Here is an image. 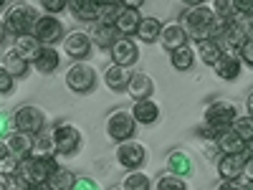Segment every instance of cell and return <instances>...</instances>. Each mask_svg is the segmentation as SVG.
Segmentation results:
<instances>
[{
	"mask_svg": "<svg viewBox=\"0 0 253 190\" xmlns=\"http://www.w3.org/2000/svg\"><path fill=\"white\" fill-rule=\"evenodd\" d=\"M180 23H182V31L187 33V38L198 41V44L200 41H215L223 28V23L213 15V10L205 5H187Z\"/></svg>",
	"mask_w": 253,
	"mask_h": 190,
	"instance_id": "6da1fadb",
	"label": "cell"
},
{
	"mask_svg": "<svg viewBox=\"0 0 253 190\" xmlns=\"http://www.w3.org/2000/svg\"><path fill=\"white\" fill-rule=\"evenodd\" d=\"M251 38V28L243 23L241 18H233V20H228V23H223L218 38H215V44L220 46V51H241V46L246 44V41Z\"/></svg>",
	"mask_w": 253,
	"mask_h": 190,
	"instance_id": "7a4b0ae2",
	"label": "cell"
},
{
	"mask_svg": "<svg viewBox=\"0 0 253 190\" xmlns=\"http://www.w3.org/2000/svg\"><path fill=\"white\" fill-rule=\"evenodd\" d=\"M36 20H38V13L36 8L31 5H13L5 15V28L13 33V36H31V31L36 28Z\"/></svg>",
	"mask_w": 253,
	"mask_h": 190,
	"instance_id": "3957f363",
	"label": "cell"
},
{
	"mask_svg": "<svg viewBox=\"0 0 253 190\" xmlns=\"http://www.w3.org/2000/svg\"><path fill=\"white\" fill-rule=\"evenodd\" d=\"M56 160L53 157H26L20 162V175H23L28 183H36V185H46V180L53 175L56 170Z\"/></svg>",
	"mask_w": 253,
	"mask_h": 190,
	"instance_id": "277c9868",
	"label": "cell"
},
{
	"mask_svg": "<svg viewBox=\"0 0 253 190\" xmlns=\"http://www.w3.org/2000/svg\"><path fill=\"white\" fill-rule=\"evenodd\" d=\"M238 112L230 101H213L210 107L205 109V124L215 132H223V130H230V124L236 122Z\"/></svg>",
	"mask_w": 253,
	"mask_h": 190,
	"instance_id": "5b68a950",
	"label": "cell"
},
{
	"mask_svg": "<svg viewBox=\"0 0 253 190\" xmlns=\"http://www.w3.org/2000/svg\"><path fill=\"white\" fill-rule=\"evenodd\" d=\"M134 130H137V122L132 119L129 112H124V109L109 114V119H107V135L114 142H119V144L122 142H129L132 135H134Z\"/></svg>",
	"mask_w": 253,
	"mask_h": 190,
	"instance_id": "8992f818",
	"label": "cell"
},
{
	"mask_svg": "<svg viewBox=\"0 0 253 190\" xmlns=\"http://www.w3.org/2000/svg\"><path fill=\"white\" fill-rule=\"evenodd\" d=\"M66 84L69 89L76 94H89L96 87V71L89 66V63H74L66 74Z\"/></svg>",
	"mask_w": 253,
	"mask_h": 190,
	"instance_id": "52a82bcc",
	"label": "cell"
},
{
	"mask_svg": "<svg viewBox=\"0 0 253 190\" xmlns=\"http://www.w3.org/2000/svg\"><path fill=\"white\" fill-rule=\"evenodd\" d=\"M43 122H46V114L41 112L38 107H20L15 114H13V127L15 132H23V135H36L43 130Z\"/></svg>",
	"mask_w": 253,
	"mask_h": 190,
	"instance_id": "ba28073f",
	"label": "cell"
},
{
	"mask_svg": "<svg viewBox=\"0 0 253 190\" xmlns=\"http://www.w3.org/2000/svg\"><path fill=\"white\" fill-rule=\"evenodd\" d=\"M51 142L58 155H74L81 147V132L71 124H58L51 135Z\"/></svg>",
	"mask_w": 253,
	"mask_h": 190,
	"instance_id": "9c48e42d",
	"label": "cell"
},
{
	"mask_svg": "<svg viewBox=\"0 0 253 190\" xmlns=\"http://www.w3.org/2000/svg\"><path fill=\"white\" fill-rule=\"evenodd\" d=\"M33 36H36L38 44H46V46L58 44L61 36H63V23H61L56 15H41V18L36 20Z\"/></svg>",
	"mask_w": 253,
	"mask_h": 190,
	"instance_id": "30bf717a",
	"label": "cell"
},
{
	"mask_svg": "<svg viewBox=\"0 0 253 190\" xmlns=\"http://www.w3.org/2000/svg\"><path fill=\"white\" fill-rule=\"evenodd\" d=\"M109 53H112L114 66H122V69H129L132 63H137V58H139L137 44H134L132 38H124V36L117 38V44L109 48Z\"/></svg>",
	"mask_w": 253,
	"mask_h": 190,
	"instance_id": "8fae6325",
	"label": "cell"
},
{
	"mask_svg": "<svg viewBox=\"0 0 253 190\" xmlns=\"http://www.w3.org/2000/svg\"><path fill=\"white\" fill-rule=\"evenodd\" d=\"M117 160H119L122 167H126V170H137V167H142L144 160H147V150L139 142H122L117 147Z\"/></svg>",
	"mask_w": 253,
	"mask_h": 190,
	"instance_id": "7c38bea8",
	"label": "cell"
},
{
	"mask_svg": "<svg viewBox=\"0 0 253 190\" xmlns=\"http://www.w3.org/2000/svg\"><path fill=\"white\" fill-rule=\"evenodd\" d=\"M139 20H142V15H139V3H129V5H124V8H122V13L117 15L114 28H117V33H119V36L129 38V36H134V33H137Z\"/></svg>",
	"mask_w": 253,
	"mask_h": 190,
	"instance_id": "4fadbf2b",
	"label": "cell"
},
{
	"mask_svg": "<svg viewBox=\"0 0 253 190\" xmlns=\"http://www.w3.org/2000/svg\"><path fill=\"white\" fill-rule=\"evenodd\" d=\"M63 51H66L74 61L86 58V56H89V51H91V36L81 33V31L69 33V36H66V41H63Z\"/></svg>",
	"mask_w": 253,
	"mask_h": 190,
	"instance_id": "5bb4252c",
	"label": "cell"
},
{
	"mask_svg": "<svg viewBox=\"0 0 253 190\" xmlns=\"http://www.w3.org/2000/svg\"><path fill=\"white\" fill-rule=\"evenodd\" d=\"M246 160H248V152H241V155H223L218 160V173L223 180H238L243 175V167H246Z\"/></svg>",
	"mask_w": 253,
	"mask_h": 190,
	"instance_id": "9a60e30c",
	"label": "cell"
},
{
	"mask_svg": "<svg viewBox=\"0 0 253 190\" xmlns=\"http://www.w3.org/2000/svg\"><path fill=\"white\" fill-rule=\"evenodd\" d=\"M5 147H8V155L18 162H23L26 157L33 155V140H31V135H23V132H13L5 140Z\"/></svg>",
	"mask_w": 253,
	"mask_h": 190,
	"instance_id": "2e32d148",
	"label": "cell"
},
{
	"mask_svg": "<svg viewBox=\"0 0 253 190\" xmlns=\"http://www.w3.org/2000/svg\"><path fill=\"white\" fill-rule=\"evenodd\" d=\"M152 92H155V84H152V79L147 76V74L137 71V74H132V76H129V84H126V94H129L134 101H144V99H150V96H152Z\"/></svg>",
	"mask_w": 253,
	"mask_h": 190,
	"instance_id": "e0dca14e",
	"label": "cell"
},
{
	"mask_svg": "<svg viewBox=\"0 0 253 190\" xmlns=\"http://www.w3.org/2000/svg\"><path fill=\"white\" fill-rule=\"evenodd\" d=\"M215 144H218V150H220L223 155H241V152H248V144H246L233 130H223V132L218 135Z\"/></svg>",
	"mask_w": 253,
	"mask_h": 190,
	"instance_id": "ac0fdd59",
	"label": "cell"
},
{
	"mask_svg": "<svg viewBox=\"0 0 253 190\" xmlns=\"http://www.w3.org/2000/svg\"><path fill=\"white\" fill-rule=\"evenodd\" d=\"M132 119L137 124H155L160 119V107L152 101V99H144V101H134V107H132Z\"/></svg>",
	"mask_w": 253,
	"mask_h": 190,
	"instance_id": "d6986e66",
	"label": "cell"
},
{
	"mask_svg": "<svg viewBox=\"0 0 253 190\" xmlns=\"http://www.w3.org/2000/svg\"><path fill=\"white\" fill-rule=\"evenodd\" d=\"M167 167H170V175H175V178L190 175L193 173V157L182 150H172L167 155Z\"/></svg>",
	"mask_w": 253,
	"mask_h": 190,
	"instance_id": "ffe728a7",
	"label": "cell"
},
{
	"mask_svg": "<svg viewBox=\"0 0 253 190\" xmlns=\"http://www.w3.org/2000/svg\"><path fill=\"white\" fill-rule=\"evenodd\" d=\"M213 69H215V74H218L220 79L233 81V79H238V74H241V58L233 56V53H223L220 61L215 63Z\"/></svg>",
	"mask_w": 253,
	"mask_h": 190,
	"instance_id": "44dd1931",
	"label": "cell"
},
{
	"mask_svg": "<svg viewBox=\"0 0 253 190\" xmlns=\"http://www.w3.org/2000/svg\"><path fill=\"white\" fill-rule=\"evenodd\" d=\"M33 63H36V69H38L41 74H51V71L58 69L61 56H58V51L51 48V46H41V53L33 58Z\"/></svg>",
	"mask_w": 253,
	"mask_h": 190,
	"instance_id": "7402d4cb",
	"label": "cell"
},
{
	"mask_svg": "<svg viewBox=\"0 0 253 190\" xmlns=\"http://www.w3.org/2000/svg\"><path fill=\"white\" fill-rule=\"evenodd\" d=\"M117 28L114 26H107V23H94V33H91V44H96L99 48H112L117 44Z\"/></svg>",
	"mask_w": 253,
	"mask_h": 190,
	"instance_id": "603a6c76",
	"label": "cell"
},
{
	"mask_svg": "<svg viewBox=\"0 0 253 190\" xmlns=\"http://www.w3.org/2000/svg\"><path fill=\"white\" fill-rule=\"evenodd\" d=\"M162 46L167 51H175L180 46H187V33L182 31V26L177 23H170L165 31H162Z\"/></svg>",
	"mask_w": 253,
	"mask_h": 190,
	"instance_id": "cb8c5ba5",
	"label": "cell"
},
{
	"mask_svg": "<svg viewBox=\"0 0 253 190\" xmlns=\"http://www.w3.org/2000/svg\"><path fill=\"white\" fill-rule=\"evenodd\" d=\"M129 71L122 69V66H109L107 74H104V81L112 92H126V84H129Z\"/></svg>",
	"mask_w": 253,
	"mask_h": 190,
	"instance_id": "d4e9b609",
	"label": "cell"
},
{
	"mask_svg": "<svg viewBox=\"0 0 253 190\" xmlns=\"http://www.w3.org/2000/svg\"><path fill=\"white\" fill-rule=\"evenodd\" d=\"M74 183H76V178H74L71 170H66V167H56L53 175L46 180V190H71Z\"/></svg>",
	"mask_w": 253,
	"mask_h": 190,
	"instance_id": "484cf974",
	"label": "cell"
},
{
	"mask_svg": "<svg viewBox=\"0 0 253 190\" xmlns=\"http://www.w3.org/2000/svg\"><path fill=\"white\" fill-rule=\"evenodd\" d=\"M0 66H3V69L15 79V76H23V74L28 71V61H26L23 56H20L15 48H13V51H8V53L3 56V63H0Z\"/></svg>",
	"mask_w": 253,
	"mask_h": 190,
	"instance_id": "4316f807",
	"label": "cell"
},
{
	"mask_svg": "<svg viewBox=\"0 0 253 190\" xmlns=\"http://www.w3.org/2000/svg\"><path fill=\"white\" fill-rule=\"evenodd\" d=\"M66 8L79 20H99V3H91V0H76V3H69Z\"/></svg>",
	"mask_w": 253,
	"mask_h": 190,
	"instance_id": "83f0119b",
	"label": "cell"
},
{
	"mask_svg": "<svg viewBox=\"0 0 253 190\" xmlns=\"http://www.w3.org/2000/svg\"><path fill=\"white\" fill-rule=\"evenodd\" d=\"M137 36L144 41V44H155V41L162 36V23L157 18H142L139 28H137Z\"/></svg>",
	"mask_w": 253,
	"mask_h": 190,
	"instance_id": "f1b7e54d",
	"label": "cell"
},
{
	"mask_svg": "<svg viewBox=\"0 0 253 190\" xmlns=\"http://www.w3.org/2000/svg\"><path fill=\"white\" fill-rule=\"evenodd\" d=\"M193 61H195V53H193L190 46H180V48L170 51V63L177 71H187L190 66H193Z\"/></svg>",
	"mask_w": 253,
	"mask_h": 190,
	"instance_id": "f546056e",
	"label": "cell"
},
{
	"mask_svg": "<svg viewBox=\"0 0 253 190\" xmlns=\"http://www.w3.org/2000/svg\"><path fill=\"white\" fill-rule=\"evenodd\" d=\"M15 51L23 56L26 61L31 58H36L38 53H41V44L36 41V36H20V38H15Z\"/></svg>",
	"mask_w": 253,
	"mask_h": 190,
	"instance_id": "4dcf8cb0",
	"label": "cell"
},
{
	"mask_svg": "<svg viewBox=\"0 0 253 190\" xmlns=\"http://www.w3.org/2000/svg\"><path fill=\"white\" fill-rule=\"evenodd\" d=\"M198 53H200L203 63H208V66H215V63L220 61V56H223V51H220V46L215 44V41H200Z\"/></svg>",
	"mask_w": 253,
	"mask_h": 190,
	"instance_id": "1f68e13d",
	"label": "cell"
},
{
	"mask_svg": "<svg viewBox=\"0 0 253 190\" xmlns=\"http://www.w3.org/2000/svg\"><path fill=\"white\" fill-rule=\"evenodd\" d=\"M230 130H233L246 144L253 142V117H236V122L230 124Z\"/></svg>",
	"mask_w": 253,
	"mask_h": 190,
	"instance_id": "d6a6232c",
	"label": "cell"
},
{
	"mask_svg": "<svg viewBox=\"0 0 253 190\" xmlns=\"http://www.w3.org/2000/svg\"><path fill=\"white\" fill-rule=\"evenodd\" d=\"M210 10H213V15L220 20V23H228V20L238 18V15H236V5L230 3V0H215V3H213V8H210Z\"/></svg>",
	"mask_w": 253,
	"mask_h": 190,
	"instance_id": "836d02e7",
	"label": "cell"
},
{
	"mask_svg": "<svg viewBox=\"0 0 253 190\" xmlns=\"http://www.w3.org/2000/svg\"><path fill=\"white\" fill-rule=\"evenodd\" d=\"M122 3H99V20L96 23H107V26H114L117 15L122 13Z\"/></svg>",
	"mask_w": 253,
	"mask_h": 190,
	"instance_id": "e575fe53",
	"label": "cell"
},
{
	"mask_svg": "<svg viewBox=\"0 0 253 190\" xmlns=\"http://www.w3.org/2000/svg\"><path fill=\"white\" fill-rule=\"evenodd\" d=\"M150 178H147L144 173H129L124 178L122 183V190H150Z\"/></svg>",
	"mask_w": 253,
	"mask_h": 190,
	"instance_id": "d590c367",
	"label": "cell"
},
{
	"mask_svg": "<svg viewBox=\"0 0 253 190\" xmlns=\"http://www.w3.org/2000/svg\"><path fill=\"white\" fill-rule=\"evenodd\" d=\"M53 142L48 137H38L33 140V157H53Z\"/></svg>",
	"mask_w": 253,
	"mask_h": 190,
	"instance_id": "8d00e7d4",
	"label": "cell"
},
{
	"mask_svg": "<svg viewBox=\"0 0 253 190\" xmlns=\"http://www.w3.org/2000/svg\"><path fill=\"white\" fill-rule=\"evenodd\" d=\"M155 190H187V185H185V180H182V178L165 175V178H160V180H157Z\"/></svg>",
	"mask_w": 253,
	"mask_h": 190,
	"instance_id": "74e56055",
	"label": "cell"
},
{
	"mask_svg": "<svg viewBox=\"0 0 253 190\" xmlns=\"http://www.w3.org/2000/svg\"><path fill=\"white\" fill-rule=\"evenodd\" d=\"M5 185H8V190H26L31 183H28L23 175H20V170H18V173H13V175L5 178Z\"/></svg>",
	"mask_w": 253,
	"mask_h": 190,
	"instance_id": "f35d334b",
	"label": "cell"
},
{
	"mask_svg": "<svg viewBox=\"0 0 253 190\" xmlns=\"http://www.w3.org/2000/svg\"><path fill=\"white\" fill-rule=\"evenodd\" d=\"M236 15H243V18H253V0H236Z\"/></svg>",
	"mask_w": 253,
	"mask_h": 190,
	"instance_id": "ab89813d",
	"label": "cell"
},
{
	"mask_svg": "<svg viewBox=\"0 0 253 190\" xmlns=\"http://www.w3.org/2000/svg\"><path fill=\"white\" fill-rule=\"evenodd\" d=\"M18 170H20V162H18V160H13L10 155H8L3 162H0V173H5V178H8V175H13V173H18Z\"/></svg>",
	"mask_w": 253,
	"mask_h": 190,
	"instance_id": "60d3db41",
	"label": "cell"
},
{
	"mask_svg": "<svg viewBox=\"0 0 253 190\" xmlns=\"http://www.w3.org/2000/svg\"><path fill=\"white\" fill-rule=\"evenodd\" d=\"M238 53H241V58L248 63V66H253V36H251V38L246 41V44L241 46V51H238Z\"/></svg>",
	"mask_w": 253,
	"mask_h": 190,
	"instance_id": "b9f144b4",
	"label": "cell"
},
{
	"mask_svg": "<svg viewBox=\"0 0 253 190\" xmlns=\"http://www.w3.org/2000/svg\"><path fill=\"white\" fill-rule=\"evenodd\" d=\"M10 89H13V76L0 66V94H8Z\"/></svg>",
	"mask_w": 253,
	"mask_h": 190,
	"instance_id": "7bdbcfd3",
	"label": "cell"
},
{
	"mask_svg": "<svg viewBox=\"0 0 253 190\" xmlns=\"http://www.w3.org/2000/svg\"><path fill=\"white\" fill-rule=\"evenodd\" d=\"M71 190H99V185L91 178H76V183H74Z\"/></svg>",
	"mask_w": 253,
	"mask_h": 190,
	"instance_id": "ee69618b",
	"label": "cell"
},
{
	"mask_svg": "<svg viewBox=\"0 0 253 190\" xmlns=\"http://www.w3.org/2000/svg\"><path fill=\"white\" fill-rule=\"evenodd\" d=\"M66 5H69V3H61V0H46V3H43V8H46V13H48V15L66 10Z\"/></svg>",
	"mask_w": 253,
	"mask_h": 190,
	"instance_id": "f6af8a7d",
	"label": "cell"
},
{
	"mask_svg": "<svg viewBox=\"0 0 253 190\" xmlns=\"http://www.w3.org/2000/svg\"><path fill=\"white\" fill-rule=\"evenodd\" d=\"M218 190H243V185H238L236 180H223L218 185Z\"/></svg>",
	"mask_w": 253,
	"mask_h": 190,
	"instance_id": "bcb514c9",
	"label": "cell"
},
{
	"mask_svg": "<svg viewBox=\"0 0 253 190\" xmlns=\"http://www.w3.org/2000/svg\"><path fill=\"white\" fill-rule=\"evenodd\" d=\"M243 173H246L248 183H253V155H248V160H246V167H243Z\"/></svg>",
	"mask_w": 253,
	"mask_h": 190,
	"instance_id": "7dc6e473",
	"label": "cell"
},
{
	"mask_svg": "<svg viewBox=\"0 0 253 190\" xmlns=\"http://www.w3.org/2000/svg\"><path fill=\"white\" fill-rule=\"evenodd\" d=\"M8 127H10V124H8V117H5L3 112H0V137H3V135L8 132Z\"/></svg>",
	"mask_w": 253,
	"mask_h": 190,
	"instance_id": "c3c4849f",
	"label": "cell"
},
{
	"mask_svg": "<svg viewBox=\"0 0 253 190\" xmlns=\"http://www.w3.org/2000/svg\"><path fill=\"white\" fill-rule=\"evenodd\" d=\"M8 157V147H5V142H0V162H3Z\"/></svg>",
	"mask_w": 253,
	"mask_h": 190,
	"instance_id": "681fc988",
	"label": "cell"
},
{
	"mask_svg": "<svg viewBox=\"0 0 253 190\" xmlns=\"http://www.w3.org/2000/svg\"><path fill=\"white\" fill-rule=\"evenodd\" d=\"M5 31H8L5 28V20H0V44H3V38H5Z\"/></svg>",
	"mask_w": 253,
	"mask_h": 190,
	"instance_id": "f907efd6",
	"label": "cell"
},
{
	"mask_svg": "<svg viewBox=\"0 0 253 190\" xmlns=\"http://www.w3.org/2000/svg\"><path fill=\"white\" fill-rule=\"evenodd\" d=\"M248 112H251V114H248V117H253V92H251V94H248Z\"/></svg>",
	"mask_w": 253,
	"mask_h": 190,
	"instance_id": "816d5d0a",
	"label": "cell"
},
{
	"mask_svg": "<svg viewBox=\"0 0 253 190\" xmlns=\"http://www.w3.org/2000/svg\"><path fill=\"white\" fill-rule=\"evenodd\" d=\"M26 190H46V185H36V183H31Z\"/></svg>",
	"mask_w": 253,
	"mask_h": 190,
	"instance_id": "f5cc1de1",
	"label": "cell"
},
{
	"mask_svg": "<svg viewBox=\"0 0 253 190\" xmlns=\"http://www.w3.org/2000/svg\"><path fill=\"white\" fill-rule=\"evenodd\" d=\"M0 190H8V185H5V178H0Z\"/></svg>",
	"mask_w": 253,
	"mask_h": 190,
	"instance_id": "db71d44e",
	"label": "cell"
},
{
	"mask_svg": "<svg viewBox=\"0 0 253 190\" xmlns=\"http://www.w3.org/2000/svg\"><path fill=\"white\" fill-rule=\"evenodd\" d=\"M243 190H253V183H248V185H246V188H243Z\"/></svg>",
	"mask_w": 253,
	"mask_h": 190,
	"instance_id": "11a10c76",
	"label": "cell"
},
{
	"mask_svg": "<svg viewBox=\"0 0 253 190\" xmlns=\"http://www.w3.org/2000/svg\"><path fill=\"white\" fill-rule=\"evenodd\" d=\"M114 190H122V188H114Z\"/></svg>",
	"mask_w": 253,
	"mask_h": 190,
	"instance_id": "9f6ffc18",
	"label": "cell"
},
{
	"mask_svg": "<svg viewBox=\"0 0 253 190\" xmlns=\"http://www.w3.org/2000/svg\"><path fill=\"white\" fill-rule=\"evenodd\" d=\"M251 28H253V23H251Z\"/></svg>",
	"mask_w": 253,
	"mask_h": 190,
	"instance_id": "6f0895ef",
	"label": "cell"
}]
</instances>
